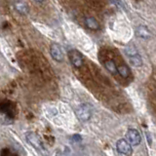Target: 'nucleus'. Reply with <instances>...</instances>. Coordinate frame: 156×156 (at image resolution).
<instances>
[{
    "label": "nucleus",
    "instance_id": "obj_1",
    "mask_svg": "<svg viewBox=\"0 0 156 156\" xmlns=\"http://www.w3.org/2000/svg\"><path fill=\"white\" fill-rule=\"evenodd\" d=\"M75 113L76 116L78 117V119L83 122H86L92 117V113H93L92 106L88 104H83L77 107Z\"/></svg>",
    "mask_w": 156,
    "mask_h": 156
},
{
    "label": "nucleus",
    "instance_id": "obj_5",
    "mask_svg": "<svg viewBox=\"0 0 156 156\" xmlns=\"http://www.w3.org/2000/svg\"><path fill=\"white\" fill-rule=\"evenodd\" d=\"M126 138L132 145H138L140 144V140H141L140 135L138 132V130H136V129L128 130V132L126 133Z\"/></svg>",
    "mask_w": 156,
    "mask_h": 156
},
{
    "label": "nucleus",
    "instance_id": "obj_3",
    "mask_svg": "<svg viewBox=\"0 0 156 156\" xmlns=\"http://www.w3.org/2000/svg\"><path fill=\"white\" fill-rule=\"evenodd\" d=\"M50 54L51 57L55 60L56 62H61L63 61V52L62 47L58 45V43H53L52 45L50 46Z\"/></svg>",
    "mask_w": 156,
    "mask_h": 156
},
{
    "label": "nucleus",
    "instance_id": "obj_13",
    "mask_svg": "<svg viewBox=\"0 0 156 156\" xmlns=\"http://www.w3.org/2000/svg\"><path fill=\"white\" fill-rule=\"evenodd\" d=\"M125 53L127 54V56L131 57V56H135V55H138V51L134 46H128L125 49Z\"/></svg>",
    "mask_w": 156,
    "mask_h": 156
},
{
    "label": "nucleus",
    "instance_id": "obj_4",
    "mask_svg": "<svg viewBox=\"0 0 156 156\" xmlns=\"http://www.w3.org/2000/svg\"><path fill=\"white\" fill-rule=\"evenodd\" d=\"M26 139H27V141L29 144H31L34 148H36L38 150H40L43 148V144H42V141L40 140V138L35 134V133H27L26 135Z\"/></svg>",
    "mask_w": 156,
    "mask_h": 156
},
{
    "label": "nucleus",
    "instance_id": "obj_6",
    "mask_svg": "<svg viewBox=\"0 0 156 156\" xmlns=\"http://www.w3.org/2000/svg\"><path fill=\"white\" fill-rule=\"evenodd\" d=\"M68 56H69V60H70L73 66H75L77 68H79V67L82 66V65H83V57L77 50L69 51V53H68Z\"/></svg>",
    "mask_w": 156,
    "mask_h": 156
},
{
    "label": "nucleus",
    "instance_id": "obj_9",
    "mask_svg": "<svg viewBox=\"0 0 156 156\" xmlns=\"http://www.w3.org/2000/svg\"><path fill=\"white\" fill-rule=\"evenodd\" d=\"M85 24L88 28L93 29V30L99 29V27H100V24H99V23H98L97 20L94 18H91V17L85 19Z\"/></svg>",
    "mask_w": 156,
    "mask_h": 156
},
{
    "label": "nucleus",
    "instance_id": "obj_11",
    "mask_svg": "<svg viewBox=\"0 0 156 156\" xmlns=\"http://www.w3.org/2000/svg\"><path fill=\"white\" fill-rule=\"evenodd\" d=\"M117 71H118L119 74L123 77V78H127V77H129L130 75V69H129V67L127 66H124V65H122V66H119L118 67H117Z\"/></svg>",
    "mask_w": 156,
    "mask_h": 156
},
{
    "label": "nucleus",
    "instance_id": "obj_14",
    "mask_svg": "<svg viewBox=\"0 0 156 156\" xmlns=\"http://www.w3.org/2000/svg\"><path fill=\"white\" fill-rule=\"evenodd\" d=\"M80 138H81V136H78V135L73 136V140H79Z\"/></svg>",
    "mask_w": 156,
    "mask_h": 156
},
{
    "label": "nucleus",
    "instance_id": "obj_12",
    "mask_svg": "<svg viewBox=\"0 0 156 156\" xmlns=\"http://www.w3.org/2000/svg\"><path fill=\"white\" fill-rule=\"evenodd\" d=\"M105 66L110 73H112V74H115L116 71H117V67L115 66V63L113 61H111V60L105 62Z\"/></svg>",
    "mask_w": 156,
    "mask_h": 156
},
{
    "label": "nucleus",
    "instance_id": "obj_10",
    "mask_svg": "<svg viewBox=\"0 0 156 156\" xmlns=\"http://www.w3.org/2000/svg\"><path fill=\"white\" fill-rule=\"evenodd\" d=\"M128 60H129V62L133 66L139 67V66H143V60H141V58H140V56L139 55V54H138V55H135V56L128 57Z\"/></svg>",
    "mask_w": 156,
    "mask_h": 156
},
{
    "label": "nucleus",
    "instance_id": "obj_2",
    "mask_svg": "<svg viewBox=\"0 0 156 156\" xmlns=\"http://www.w3.org/2000/svg\"><path fill=\"white\" fill-rule=\"evenodd\" d=\"M116 148L119 153L123 154L125 156H130V155H132V153H133V148H132L131 144L124 139L117 140Z\"/></svg>",
    "mask_w": 156,
    "mask_h": 156
},
{
    "label": "nucleus",
    "instance_id": "obj_8",
    "mask_svg": "<svg viewBox=\"0 0 156 156\" xmlns=\"http://www.w3.org/2000/svg\"><path fill=\"white\" fill-rule=\"evenodd\" d=\"M15 9L17 10V12L20 13L23 16H26V15L28 14L29 12V9H28V6L24 3L23 1H21V0H18V1L15 2Z\"/></svg>",
    "mask_w": 156,
    "mask_h": 156
},
{
    "label": "nucleus",
    "instance_id": "obj_7",
    "mask_svg": "<svg viewBox=\"0 0 156 156\" xmlns=\"http://www.w3.org/2000/svg\"><path fill=\"white\" fill-rule=\"evenodd\" d=\"M136 35L139 38L144 39V40H147L150 38V31L147 29V27L144 26H140L136 28Z\"/></svg>",
    "mask_w": 156,
    "mask_h": 156
},
{
    "label": "nucleus",
    "instance_id": "obj_15",
    "mask_svg": "<svg viewBox=\"0 0 156 156\" xmlns=\"http://www.w3.org/2000/svg\"><path fill=\"white\" fill-rule=\"evenodd\" d=\"M34 1H36L38 3H41V2H43V0H34Z\"/></svg>",
    "mask_w": 156,
    "mask_h": 156
}]
</instances>
